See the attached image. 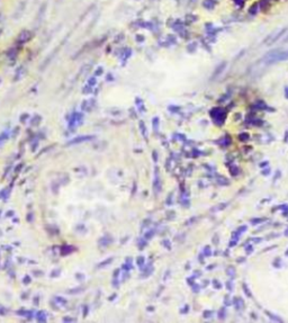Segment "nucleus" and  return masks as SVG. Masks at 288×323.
I'll return each instance as SVG.
<instances>
[{
  "label": "nucleus",
  "mask_w": 288,
  "mask_h": 323,
  "mask_svg": "<svg viewBox=\"0 0 288 323\" xmlns=\"http://www.w3.org/2000/svg\"><path fill=\"white\" fill-rule=\"evenodd\" d=\"M285 60H288V50L287 51L276 50V51L267 53L264 58V61L266 63L279 62V61H285Z\"/></svg>",
  "instance_id": "f257e3e1"
},
{
  "label": "nucleus",
  "mask_w": 288,
  "mask_h": 323,
  "mask_svg": "<svg viewBox=\"0 0 288 323\" xmlns=\"http://www.w3.org/2000/svg\"><path fill=\"white\" fill-rule=\"evenodd\" d=\"M211 116L213 117V119L215 121L216 124H223L224 119H225V111L221 109V108H214L211 111Z\"/></svg>",
  "instance_id": "f03ea898"
},
{
  "label": "nucleus",
  "mask_w": 288,
  "mask_h": 323,
  "mask_svg": "<svg viewBox=\"0 0 288 323\" xmlns=\"http://www.w3.org/2000/svg\"><path fill=\"white\" fill-rule=\"evenodd\" d=\"M92 137H94V136H81V137H76V139H73L72 141H70L68 144H69V145H71V144H77V143H80V142L89 141V140H91Z\"/></svg>",
  "instance_id": "7ed1b4c3"
},
{
  "label": "nucleus",
  "mask_w": 288,
  "mask_h": 323,
  "mask_svg": "<svg viewBox=\"0 0 288 323\" xmlns=\"http://www.w3.org/2000/svg\"><path fill=\"white\" fill-rule=\"evenodd\" d=\"M36 319L39 322H45L46 321V313L44 311H39V312L36 314Z\"/></svg>",
  "instance_id": "20e7f679"
},
{
  "label": "nucleus",
  "mask_w": 288,
  "mask_h": 323,
  "mask_svg": "<svg viewBox=\"0 0 288 323\" xmlns=\"http://www.w3.org/2000/svg\"><path fill=\"white\" fill-rule=\"evenodd\" d=\"M234 301H235V303H234V304H235L236 309H238V310L242 309V307H243V301H242V299H240V297H239V299H238V297H235V299H234Z\"/></svg>",
  "instance_id": "39448f33"
},
{
  "label": "nucleus",
  "mask_w": 288,
  "mask_h": 323,
  "mask_svg": "<svg viewBox=\"0 0 288 323\" xmlns=\"http://www.w3.org/2000/svg\"><path fill=\"white\" fill-rule=\"evenodd\" d=\"M225 66H226L225 63H222V66H219V68H217V70H216L215 72H214V77H217V76H219V72H222V71H223V69L225 68Z\"/></svg>",
  "instance_id": "423d86ee"
},
{
  "label": "nucleus",
  "mask_w": 288,
  "mask_h": 323,
  "mask_svg": "<svg viewBox=\"0 0 288 323\" xmlns=\"http://www.w3.org/2000/svg\"><path fill=\"white\" fill-rule=\"evenodd\" d=\"M158 127H159V118L154 117V118H153V130H154V131H156V130H158Z\"/></svg>",
  "instance_id": "0eeeda50"
},
{
  "label": "nucleus",
  "mask_w": 288,
  "mask_h": 323,
  "mask_svg": "<svg viewBox=\"0 0 288 323\" xmlns=\"http://www.w3.org/2000/svg\"><path fill=\"white\" fill-rule=\"evenodd\" d=\"M28 37H29V34H28V32H24V33H21V37H19V39H21V41H26V39H28Z\"/></svg>",
  "instance_id": "6e6552de"
},
{
  "label": "nucleus",
  "mask_w": 288,
  "mask_h": 323,
  "mask_svg": "<svg viewBox=\"0 0 288 323\" xmlns=\"http://www.w3.org/2000/svg\"><path fill=\"white\" fill-rule=\"evenodd\" d=\"M266 313H267L268 315H269V317H270L271 320H275V321H279V322H280V321H282V320H281L280 317H278L277 315H274V314H271L270 312H266Z\"/></svg>",
  "instance_id": "1a4fd4ad"
},
{
  "label": "nucleus",
  "mask_w": 288,
  "mask_h": 323,
  "mask_svg": "<svg viewBox=\"0 0 288 323\" xmlns=\"http://www.w3.org/2000/svg\"><path fill=\"white\" fill-rule=\"evenodd\" d=\"M137 265H139V267H143V265H144V257H139L137 258Z\"/></svg>",
  "instance_id": "9d476101"
},
{
  "label": "nucleus",
  "mask_w": 288,
  "mask_h": 323,
  "mask_svg": "<svg viewBox=\"0 0 288 323\" xmlns=\"http://www.w3.org/2000/svg\"><path fill=\"white\" fill-rule=\"evenodd\" d=\"M219 315V319H224V317H225V307H222V309H221Z\"/></svg>",
  "instance_id": "9b49d317"
},
{
  "label": "nucleus",
  "mask_w": 288,
  "mask_h": 323,
  "mask_svg": "<svg viewBox=\"0 0 288 323\" xmlns=\"http://www.w3.org/2000/svg\"><path fill=\"white\" fill-rule=\"evenodd\" d=\"M264 221H266V220L264 219H256V220H252L251 223H252V224H259V223L264 222Z\"/></svg>",
  "instance_id": "f8f14e48"
},
{
  "label": "nucleus",
  "mask_w": 288,
  "mask_h": 323,
  "mask_svg": "<svg viewBox=\"0 0 288 323\" xmlns=\"http://www.w3.org/2000/svg\"><path fill=\"white\" fill-rule=\"evenodd\" d=\"M243 288H244V292H245V294H246V295L249 296V297H252V295H251V293H250V291H249V288H248V287H246V285H245V284H244V285H243Z\"/></svg>",
  "instance_id": "ddd939ff"
},
{
  "label": "nucleus",
  "mask_w": 288,
  "mask_h": 323,
  "mask_svg": "<svg viewBox=\"0 0 288 323\" xmlns=\"http://www.w3.org/2000/svg\"><path fill=\"white\" fill-rule=\"evenodd\" d=\"M249 139V135L246 134V133H242L241 135H240V140H242V141H245V140Z\"/></svg>",
  "instance_id": "4468645a"
},
{
  "label": "nucleus",
  "mask_w": 288,
  "mask_h": 323,
  "mask_svg": "<svg viewBox=\"0 0 288 323\" xmlns=\"http://www.w3.org/2000/svg\"><path fill=\"white\" fill-rule=\"evenodd\" d=\"M110 261H113V258H109V259H107V260H105V261H104V264H100V265H99V267H103V266H106V265L110 264Z\"/></svg>",
  "instance_id": "2eb2a0df"
},
{
  "label": "nucleus",
  "mask_w": 288,
  "mask_h": 323,
  "mask_svg": "<svg viewBox=\"0 0 288 323\" xmlns=\"http://www.w3.org/2000/svg\"><path fill=\"white\" fill-rule=\"evenodd\" d=\"M257 10H258V5L256 4V5H253V7L250 9V14H254V13H256Z\"/></svg>",
  "instance_id": "dca6fc26"
},
{
  "label": "nucleus",
  "mask_w": 288,
  "mask_h": 323,
  "mask_svg": "<svg viewBox=\"0 0 288 323\" xmlns=\"http://www.w3.org/2000/svg\"><path fill=\"white\" fill-rule=\"evenodd\" d=\"M140 125H141V130H142L143 135L145 136V126H144V124H143V122H141V123H140Z\"/></svg>",
  "instance_id": "f3484780"
},
{
  "label": "nucleus",
  "mask_w": 288,
  "mask_h": 323,
  "mask_svg": "<svg viewBox=\"0 0 288 323\" xmlns=\"http://www.w3.org/2000/svg\"><path fill=\"white\" fill-rule=\"evenodd\" d=\"M56 302H59V303H61V304H65V299H61V297H56Z\"/></svg>",
  "instance_id": "a211bd4d"
},
{
  "label": "nucleus",
  "mask_w": 288,
  "mask_h": 323,
  "mask_svg": "<svg viewBox=\"0 0 288 323\" xmlns=\"http://www.w3.org/2000/svg\"><path fill=\"white\" fill-rule=\"evenodd\" d=\"M205 256H211V251H209V247L205 248Z\"/></svg>",
  "instance_id": "6ab92c4d"
},
{
  "label": "nucleus",
  "mask_w": 288,
  "mask_h": 323,
  "mask_svg": "<svg viewBox=\"0 0 288 323\" xmlns=\"http://www.w3.org/2000/svg\"><path fill=\"white\" fill-rule=\"evenodd\" d=\"M152 234H153V231H150V232H148V233H146L145 239H151V238H152Z\"/></svg>",
  "instance_id": "aec40b11"
},
{
  "label": "nucleus",
  "mask_w": 288,
  "mask_h": 323,
  "mask_svg": "<svg viewBox=\"0 0 288 323\" xmlns=\"http://www.w3.org/2000/svg\"><path fill=\"white\" fill-rule=\"evenodd\" d=\"M226 286H227V288H229V291H232V288H233V284H232V281H229V283L226 284Z\"/></svg>",
  "instance_id": "412c9836"
},
{
  "label": "nucleus",
  "mask_w": 288,
  "mask_h": 323,
  "mask_svg": "<svg viewBox=\"0 0 288 323\" xmlns=\"http://www.w3.org/2000/svg\"><path fill=\"white\" fill-rule=\"evenodd\" d=\"M213 284H214V286H215L216 288H221V287H222V285H221V284H219V283H217L216 280L213 281Z\"/></svg>",
  "instance_id": "4be33fe9"
},
{
  "label": "nucleus",
  "mask_w": 288,
  "mask_h": 323,
  "mask_svg": "<svg viewBox=\"0 0 288 323\" xmlns=\"http://www.w3.org/2000/svg\"><path fill=\"white\" fill-rule=\"evenodd\" d=\"M245 230H246V226H244V225H243V226H242V227H241V229H239V230H238V233L244 232V231H245Z\"/></svg>",
  "instance_id": "5701e85b"
},
{
  "label": "nucleus",
  "mask_w": 288,
  "mask_h": 323,
  "mask_svg": "<svg viewBox=\"0 0 288 323\" xmlns=\"http://www.w3.org/2000/svg\"><path fill=\"white\" fill-rule=\"evenodd\" d=\"M29 281H31V278H29V277H25V279H24V283H25V284H28Z\"/></svg>",
  "instance_id": "b1692460"
},
{
  "label": "nucleus",
  "mask_w": 288,
  "mask_h": 323,
  "mask_svg": "<svg viewBox=\"0 0 288 323\" xmlns=\"http://www.w3.org/2000/svg\"><path fill=\"white\" fill-rule=\"evenodd\" d=\"M5 313H6V310H4L2 307H0V314H1V315H4Z\"/></svg>",
  "instance_id": "393cba45"
},
{
  "label": "nucleus",
  "mask_w": 288,
  "mask_h": 323,
  "mask_svg": "<svg viewBox=\"0 0 288 323\" xmlns=\"http://www.w3.org/2000/svg\"><path fill=\"white\" fill-rule=\"evenodd\" d=\"M285 95H286V98H288V87L285 88Z\"/></svg>",
  "instance_id": "a878e982"
},
{
  "label": "nucleus",
  "mask_w": 288,
  "mask_h": 323,
  "mask_svg": "<svg viewBox=\"0 0 288 323\" xmlns=\"http://www.w3.org/2000/svg\"><path fill=\"white\" fill-rule=\"evenodd\" d=\"M63 321H73V319H63Z\"/></svg>",
  "instance_id": "bb28decb"
},
{
  "label": "nucleus",
  "mask_w": 288,
  "mask_h": 323,
  "mask_svg": "<svg viewBox=\"0 0 288 323\" xmlns=\"http://www.w3.org/2000/svg\"><path fill=\"white\" fill-rule=\"evenodd\" d=\"M285 141H288V131H287V133H286V139H285Z\"/></svg>",
  "instance_id": "cd10ccee"
},
{
  "label": "nucleus",
  "mask_w": 288,
  "mask_h": 323,
  "mask_svg": "<svg viewBox=\"0 0 288 323\" xmlns=\"http://www.w3.org/2000/svg\"><path fill=\"white\" fill-rule=\"evenodd\" d=\"M285 235H286V236H288V229L286 230V231H285Z\"/></svg>",
  "instance_id": "c85d7f7f"
},
{
  "label": "nucleus",
  "mask_w": 288,
  "mask_h": 323,
  "mask_svg": "<svg viewBox=\"0 0 288 323\" xmlns=\"http://www.w3.org/2000/svg\"><path fill=\"white\" fill-rule=\"evenodd\" d=\"M286 256H288V250H287V251H286Z\"/></svg>",
  "instance_id": "c756f323"
}]
</instances>
